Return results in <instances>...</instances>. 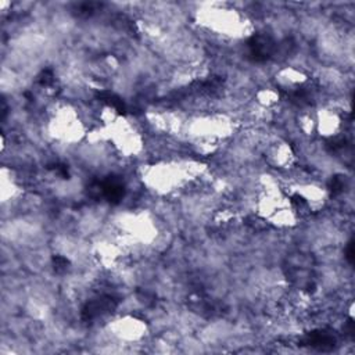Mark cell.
<instances>
[{"mask_svg":"<svg viewBox=\"0 0 355 355\" xmlns=\"http://www.w3.org/2000/svg\"><path fill=\"white\" fill-rule=\"evenodd\" d=\"M194 19L201 29L222 39H245L254 31L247 14L227 3H201L194 10Z\"/></svg>","mask_w":355,"mask_h":355,"instance_id":"cell-1","label":"cell"},{"mask_svg":"<svg viewBox=\"0 0 355 355\" xmlns=\"http://www.w3.org/2000/svg\"><path fill=\"white\" fill-rule=\"evenodd\" d=\"M105 329L107 333L121 344L140 343L148 333L147 323L135 315L118 316L110 320Z\"/></svg>","mask_w":355,"mask_h":355,"instance_id":"cell-2","label":"cell"},{"mask_svg":"<svg viewBox=\"0 0 355 355\" xmlns=\"http://www.w3.org/2000/svg\"><path fill=\"white\" fill-rule=\"evenodd\" d=\"M315 132H318L322 137H333L338 135L343 128L341 115L331 107L319 108L315 115Z\"/></svg>","mask_w":355,"mask_h":355,"instance_id":"cell-3","label":"cell"},{"mask_svg":"<svg viewBox=\"0 0 355 355\" xmlns=\"http://www.w3.org/2000/svg\"><path fill=\"white\" fill-rule=\"evenodd\" d=\"M275 80L276 86L283 90H297L298 86H302L308 80V76L302 69L287 65L277 69L275 73Z\"/></svg>","mask_w":355,"mask_h":355,"instance_id":"cell-4","label":"cell"}]
</instances>
